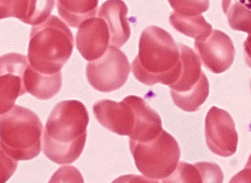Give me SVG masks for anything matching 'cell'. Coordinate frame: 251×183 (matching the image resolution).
<instances>
[{
  "label": "cell",
  "instance_id": "2e32d148",
  "mask_svg": "<svg viewBox=\"0 0 251 183\" xmlns=\"http://www.w3.org/2000/svg\"><path fill=\"white\" fill-rule=\"evenodd\" d=\"M171 24L177 31L196 40L204 38L212 31V26L201 16H181L173 12L169 17Z\"/></svg>",
  "mask_w": 251,
  "mask_h": 183
},
{
  "label": "cell",
  "instance_id": "4fadbf2b",
  "mask_svg": "<svg viewBox=\"0 0 251 183\" xmlns=\"http://www.w3.org/2000/svg\"><path fill=\"white\" fill-rule=\"evenodd\" d=\"M127 13V6L122 0H107L98 11V16L105 20L109 29L111 45L118 48L127 42L131 35Z\"/></svg>",
  "mask_w": 251,
  "mask_h": 183
},
{
  "label": "cell",
  "instance_id": "ffe728a7",
  "mask_svg": "<svg viewBox=\"0 0 251 183\" xmlns=\"http://www.w3.org/2000/svg\"><path fill=\"white\" fill-rule=\"evenodd\" d=\"M164 182H203L201 171L198 163L192 165L179 163L170 177Z\"/></svg>",
  "mask_w": 251,
  "mask_h": 183
},
{
  "label": "cell",
  "instance_id": "603a6c76",
  "mask_svg": "<svg viewBox=\"0 0 251 183\" xmlns=\"http://www.w3.org/2000/svg\"><path fill=\"white\" fill-rule=\"evenodd\" d=\"M244 47L246 62L251 68V35L247 37L245 42H244Z\"/></svg>",
  "mask_w": 251,
  "mask_h": 183
},
{
  "label": "cell",
  "instance_id": "ac0fdd59",
  "mask_svg": "<svg viewBox=\"0 0 251 183\" xmlns=\"http://www.w3.org/2000/svg\"><path fill=\"white\" fill-rule=\"evenodd\" d=\"M175 12L177 14L197 16L208 10L209 0H168Z\"/></svg>",
  "mask_w": 251,
  "mask_h": 183
},
{
  "label": "cell",
  "instance_id": "7402d4cb",
  "mask_svg": "<svg viewBox=\"0 0 251 183\" xmlns=\"http://www.w3.org/2000/svg\"><path fill=\"white\" fill-rule=\"evenodd\" d=\"M251 182V155L245 167L237 174L230 182Z\"/></svg>",
  "mask_w": 251,
  "mask_h": 183
},
{
  "label": "cell",
  "instance_id": "52a82bcc",
  "mask_svg": "<svg viewBox=\"0 0 251 183\" xmlns=\"http://www.w3.org/2000/svg\"><path fill=\"white\" fill-rule=\"evenodd\" d=\"M130 73L129 61L118 47H108L106 52L87 64L86 76L94 89L102 93L120 89L127 82Z\"/></svg>",
  "mask_w": 251,
  "mask_h": 183
},
{
  "label": "cell",
  "instance_id": "30bf717a",
  "mask_svg": "<svg viewBox=\"0 0 251 183\" xmlns=\"http://www.w3.org/2000/svg\"><path fill=\"white\" fill-rule=\"evenodd\" d=\"M29 65L28 58L18 53H8L1 57V114L14 106L18 98L26 92L25 74Z\"/></svg>",
  "mask_w": 251,
  "mask_h": 183
},
{
  "label": "cell",
  "instance_id": "d6986e66",
  "mask_svg": "<svg viewBox=\"0 0 251 183\" xmlns=\"http://www.w3.org/2000/svg\"><path fill=\"white\" fill-rule=\"evenodd\" d=\"M29 0H0L1 19L15 18L24 22L28 12Z\"/></svg>",
  "mask_w": 251,
  "mask_h": 183
},
{
  "label": "cell",
  "instance_id": "e0dca14e",
  "mask_svg": "<svg viewBox=\"0 0 251 183\" xmlns=\"http://www.w3.org/2000/svg\"><path fill=\"white\" fill-rule=\"evenodd\" d=\"M55 0H29L28 12L23 22L36 26L49 18Z\"/></svg>",
  "mask_w": 251,
  "mask_h": 183
},
{
  "label": "cell",
  "instance_id": "8992f818",
  "mask_svg": "<svg viewBox=\"0 0 251 183\" xmlns=\"http://www.w3.org/2000/svg\"><path fill=\"white\" fill-rule=\"evenodd\" d=\"M182 70L178 79L170 86L175 104L181 110L193 113L199 109L209 96V84L202 72L201 61L189 47L178 45Z\"/></svg>",
  "mask_w": 251,
  "mask_h": 183
},
{
  "label": "cell",
  "instance_id": "7a4b0ae2",
  "mask_svg": "<svg viewBox=\"0 0 251 183\" xmlns=\"http://www.w3.org/2000/svg\"><path fill=\"white\" fill-rule=\"evenodd\" d=\"M131 70L135 79L146 85L174 84L180 76L182 61L179 46L171 34L157 26L145 29Z\"/></svg>",
  "mask_w": 251,
  "mask_h": 183
},
{
  "label": "cell",
  "instance_id": "277c9868",
  "mask_svg": "<svg viewBox=\"0 0 251 183\" xmlns=\"http://www.w3.org/2000/svg\"><path fill=\"white\" fill-rule=\"evenodd\" d=\"M43 124L37 115L14 105L1 114V150L17 161L32 160L42 150Z\"/></svg>",
  "mask_w": 251,
  "mask_h": 183
},
{
  "label": "cell",
  "instance_id": "3957f363",
  "mask_svg": "<svg viewBox=\"0 0 251 183\" xmlns=\"http://www.w3.org/2000/svg\"><path fill=\"white\" fill-rule=\"evenodd\" d=\"M74 46L69 26L57 16L50 15L31 29L28 51L30 65L43 74L59 73L70 59Z\"/></svg>",
  "mask_w": 251,
  "mask_h": 183
},
{
  "label": "cell",
  "instance_id": "6da1fadb",
  "mask_svg": "<svg viewBox=\"0 0 251 183\" xmlns=\"http://www.w3.org/2000/svg\"><path fill=\"white\" fill-rule=\"evenodd\" d=\"M89 122V113L81 102H60L53 108L43 132L44 154L60 165L76 161L85 147Z\"/></svg>",
  "mask_w": 251,
  "mask_h": 183
},
{
  "label": "cell",
  "instance_id": "8fae6325",
  "mask_svg": "<svg viewBox=\"0 0 251 183\" xmlns=\"http://www.w3.org/2000/svg\"><path fill=\"white\" fill-rule=\"evenodd\" d=\"M195 48L203 65L213 73L226 72L235 59L232 40L220 30H213L204 38L196 40Z\"/></svg>",
  "mask_w": 251,
  "mask_h": 183
},
{
  "label": "cell",
  "instance_id": "5b68a950",
  "mask_svg": "<svg viewBox=\"0 0 251 183\" xmlns=\"http://www.w3.org/2000/svg\"><path fill=\"white\" fill-rule=\"evenodd\" d=\"M129 145L138 171L151 181H164L177 167L180 148L175 138L163 129L151 140H130Z\"/></svg>",
  "mask_w": 251,
  "mask_h": 183
},
{
  "label": "cell",
  "instance_id": "5bb4252c",
  "mask_svg": "<svg viewBox=\"0 0 251 183\" xmlns=\"http://www.w3.org/2000/svg\"><path fill=\"white\" fill-rule=\"evenodd\" d=\"M24 80L26 92L40 100L51 99L62 87V73L43 74L33 68L30 63L25 70Z\"/></svg>",
  "mask_w": 251,
  "mask_h": 183
},
{
  "label": "cell",
  "instance_id": "d4e9b609",
  "mask_svg": "<svg viewBox=\"0 0 251 183\" xmlns=\"http://www.w3.org/2000/svg\"></svg>",
  "mask_w": 251,
  "mask_h": 183
},
{
  "label": "cell",
  "instance_id": "44dd1931",
  "mask_svg": "<svg viewBox=\"0 0 251 183\" xmlns=\"http://www.w3.org/2000/svg\"><path fill=\"white\" fill-rule=\"evenodd\" d=\"M1 157L4 158V161L1 159V161L4 162V168H1V183L5 182L14 173L18 165V161L15 160L11 157H10L4 152L1 150Z\"/></svg>",
  "mask_w": 251,
  "mask_h": 183
},
{
  "label": "cell",
  "instance_id": "ba28073f",
  "mask_svg": "<svg viewBox=\"0 0 251 183\" xmlns=\"http://www.w3.org/2000/svg\"><path fill=\"white\" fill-rule=\"evenodd\" d=\"M139 97L129 96L121 102L103 100L93 106V113L100 124L113 133L133 137L138 126Z\"/></svg>",
  "mask_w": 251,
  "mask_h": 183
},
{
  "label": "cell",
  "instance_id": "9a60e30c",
  "mask_svg": "<svg viewBox=\"0 0 251 183\" xmlns=\"http://www.w3.org/2000/svg\"><path fill=\"white\" fill-rule=\"evenodd\" d=\"M99 0H57L59 15L74 28L96 15Z\"/></svg>",
  "mask_w": 251,
  "mask_h": 183
},
{
  "label": "cell",
  "instance_id": "9c48e42d",
  "mask_svg": "<svg viewBox=\"0 0 251 183\" xmlns=\"http://www.w3.org/2000/svg\"><path fill=\"white\" fill-rule=\"evenodd\" d=\"M205 135L206 144L213 153L222 157L235 153L238 135L235 122L228 112L212 107L206 115Z\"/></svg>",
  "mask_w": 251,
  "mask_h": 183
},
{
  "label": "cell",
  "instance_id": "7c38bea8",
  "mask_svg": "<svg viewBox=\"0 0 251 183\" xmlns=\"http://www.w3.org/2000/svg\"><path fill=\"white\" fill-rule=\"evenodd\" d=\"M110 43L109 29L105 20L90 18L81 23L76 35V45L84 59L93 61L106 52Z\"/></svg>",
  "mask_w": 251,
  "mask_h": 183
},
{
  "label": "cell",
  "instance_id": "cb8c5ba5",
  "mask_svg": "<svg viewBox=\"0 0 251 183\" xmlns=\"http://www.w3.org/2000/svg\"><path fill=\"white\" fill-rule=\"evenodd\" d=\"M251 11V0H234Z\"/></svg>",
  "mask_w": 251,
  "mask_h": 183
}]
</instances>
